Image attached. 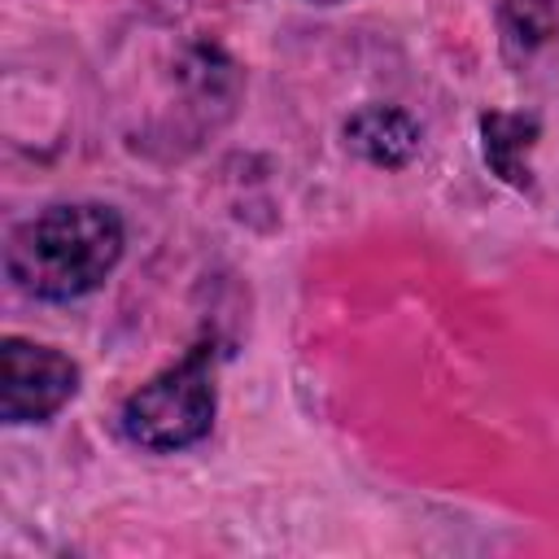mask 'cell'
Segmentation results:
<instances>
[{
    "mask_svg": "<svg viewBox=\"0 0 559 559\" xmlns=\"http://www.w3.org/2000/svg\"><path fill=\"white\" fill-rule=\"evenodd\" d=\"M345 144L371 166L397 170L419 153V122L397 105H362L345 122Z\"/></svg>",
    "mask_w": 559,
    "mask_h": 559,
    "instance_id": "4",
    "label": "cell"
},
{
    "mask_svg": "<svg viewBox=\"0 0 559 559\" xmlns=\"http://www.w3.org/2000/svg\"><path fill=\"white\" fill-rule=\"evenodd\" d=\"M122 258V218L96 201L48 205L13 227L4 249L9 280L44 301H74L92 293Z\"/></svg>",
    "mask_w": 559,
    "mask_h": 559,
    "instance_id": "1",
    "label": "cell"
},
{
    "mask_svg": "<svg viewBox=\"0 0 559 559\" xmlns=\"http://www.w3.org/2000/svg\"><path fill=\"white\" fill-rule=\"evenodd\" d=\"M79 389V367L35 341L9 336L0 345V415L4 424H39L57 415Z\"/></svg>",
    "mask_w": 559,
    "mask_h": 559,
    "instance_id": "3",
    "label": "cell"
},
{
    "mask_svg": "<svg viewBox=\"0 0 559 559\" xmlns=\"http://www.w3.org/2000/svg\"><path fill=\"white\" fill-rule=\"evenodd\" d=\"M498 22H502V48L515 61H524L542 44H550L555 39V26H559L550 0H502Z\"/></svg>",
    "mask_w": 559,
    "mask_h": 559,
    "instance_id": "6",
    "label": "cell"
},
{
    "mask_svg": "<svg viewBox=\"0 0 559 559\" xmlns=\"http://www.w3.org/2000/svg\"><path fill=\"white\" fill-rule=\"evenodd\" d=\"M122 432L140 450L197 445L214 424V349L197 345L122 402Z\"/></svg>",
    "mask_w": 559,
    "mask_h": 559,
    "instance_id": "2",
    "label": "cell"
},
{
    "mask_svg": "<svg viewBox=\"0 0 559 559\" xmlns=\"http://www.w3.org/2000/svg\"><path fill=\"white\" fill-rule=\"evenodd\" d=\"M542 122L533 114H485L480 118V135H485V162L489 170L511 183V188H533V170H528V153L537 144Z\"/></svg>",
    "mask_w": 559,
    "mask_h": 559,
    "instance_id": "5",
    "label": "cell"
}]
</instances>
